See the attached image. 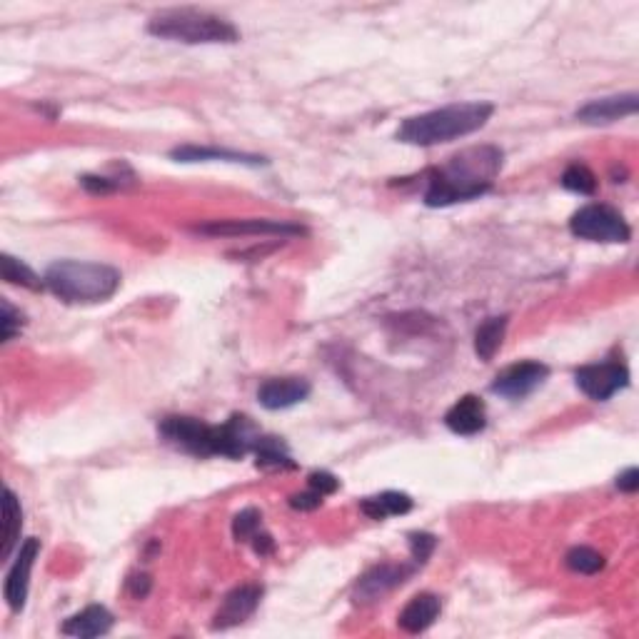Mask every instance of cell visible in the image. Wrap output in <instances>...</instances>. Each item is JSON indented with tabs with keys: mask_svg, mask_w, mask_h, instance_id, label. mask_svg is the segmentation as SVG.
<instances>
[{
	"mask_svg": "<svg viewBox=\"0 0 639 639\" xmlns=\"http://www.w3.org/2000/svg\"><path fill=\"white\" fill-rule=\"evenodd\" d=\"M322 505V495L315 490H305V492H298V495L290 497V507L293 510H300V512H313L318 510V507Z\"/></svg>",
	"mask_w": 639,
	"mask_h": 639,
	"instance_id": "1f68e13d",
	"label": "cell"
},
{
	"mask_svg": "<svg viewBox=\"0 0 639 639\" xmlns=\"http://www.w3.org/2000/svg\"><path fill=\"white\" fill-rule=\"evenodd\" d=\"M492 113H495V105L485 103V100L452 103L445 105V108L407 118L397 128V140L405 145H417V148L452 143V140L465 138V135H472L485 128Z\"/></svg>",
	"mask_w": 639,
	"mask_h": 639,
	"instance_id": "3957f363",
	"label": "cell"
},
{
	"mask_svg": "<svg viewBox=\"0 0 639 639\" xmlns=\"http://www.w3.org/2000/svg\"><path fill=\"white\" fill-rule=\"evenodd\" d=\"M415 567L417 565H405V562H400V565H395V562H385V565L372 567V570H367L365 575L357 580L352 597H355L357 605H370V602H377L380 597H385L387 592L395 590V587L405 585V582L412 577V572H415Z\"/></svg>",
	"mask_w": 639,
	"mask_h": 639,
	"instance_id": "9c48e42d",
	"label": "cell"
},
{
	"mask_svg": "<svg viewBox=\"0 0 639 639\" xmlns=\"http://www.w3.org/2000/svg\"><path fill=\"white\" fill-rule=\"evenodd\" d=\"M250 545H253V550L258 552L260 557H265V555H270V552H273V547H275V542H273V537L268 535V532H263L260 530L258 535L253 537V540H250Z\"/></svg>",
	"mask_w": 639,
	"mask_h": 639,
	"instance_id": "836d02e7",
	"label": "cell"
},
{
	"mask_svg": "<svg viewBox=\"0 0 639 639\" xmlns=\"http://www.w3.org/2000/svg\"><path fill=\"white\" fill-rule=\"evenodd\" d=\"M110 627H113V615H110L108 607L103 605H90L85 607L78 615L68 617L60 627L63 635L70 637H80V639H90V637H100L108 635Z\"/></svg>",
	"mask_w": 639,
	"mask_h": 639,
	"instance_id": "e0dca14e",
	"label": "cell"
},
{
	"mask_svg": "<svg viewBox=\"0 0 639 639\" xmlns=\"http://www.w3.org/2000/svg\"><path fill=\"white\" fill-rule=\"evenodd\" d=\"M575 382L590 400L607 402L612 395L630 385V370L620 360L597 362V365L580 367L575 372Z\"/></svg>",
	"mask_w": 639,
	"mask_h": 639,
	"instance_id": "52a82bcc",
	"label": "cell"
},
{
	"mask_svg": "<svg viewBox=\"0 0 639 639\" xmlns=\"http://www.w3.org/2000/svg\"><path fill=\"white\" fill-rule=\"evenodd\" d=\"M23 325V315L20 310H15L8 300H3V315H0V330H3V342L13 340L15 332H20Z\"/></svg>",
	"mask_w": 639,
	"mask_h": 639,
	"instance_id": "83f0119b",
	"label": "cell"
},
{
	"mask_svg": "<svg viewBox=\"0 0 639 639\" xmlns=\"http://www.w3.org/2000/svg\"><path fill=\"white\" fill-rule=\"evenodd\" d=\"M125 590L130 592L133 600H145V597L150 595V590H153V580H150V575H145V572H135V575H130L128 582H125Z\"/></svg>",
	"mask_w": 639,
	"mask_h": 639,
	"instance_id": "4dcf8cb0",
	"label": "cell"
},
{
	"mask_svg": "<svg viewBox=\"0 0 639 639\" xmlns=\"http://www.w3.org/2000/svg\"><path fill=\"white\" fill-rule=\"evenodd\" d=\"M505 153L495 145H475L452 155L442 168L432 170L425 190L427 208H447V205L475 200L490 193L502 170Z\"/></svg>",
	"mask_w": 639,
	"mask_h": 639,
	"instance_id": "7a4b0ae2",
	"label": "cell"
},
{
	"mask_svg": "<svg viewBox=\"0 0 639 639\" xmlns=\"http://www.w3.org/2000/svg\"><path fill=\"white\" fill-rule=\"evenodd\" d=\"M637 108V93L610 95V98H597L590 100L587 105H582V108L577 110V120L585 125H610L627 118V115H635Z\"/></svg>",
	"mask_w": 639,
	"mask_h": 639,
	"instance_id": "5bb4252c",
	"label": "cell"
},
{
	"mask_svg": "<svg viewBox=\"0 0 639 639\" xmlns=\"http://www.w3.org/2000/svg\"><path fill=\"white\" fill-rule=\"evenodd\" d=\"M313 392L305 377H273L258 387V400L265 410H288L305 402Z\"/></svg>",
	"mask_w": 639,
	"mask_h": 639,
	"instance_id": "4fadbf2b",
	"label": "cell"
},
{
	"mask_svg": "<svg viewBox=\"0 0 639 639\" xmlns=\"http://www.w3.org/2000/svg\"><path fill=\"white\" fill-rule=\"evenodd\" d=\"M308 487H310V490L320 492L322 497H327V495H332V492H337V487H340V480H337L335 475H330V472H325V470L310 472Z\"/></svg>",
	"mask_w": 639,
	"mask_h": 639,
	"instance_id": "f546056e",
	"label": "cell"
},
{
	"mask_svg": "<svg viewBox=\"0 0 639 639\" xmlns=\"http://www.w3.org/2000/svg\"><path fill=\"white\" fill-rule=\"evenodd\" d=\"M0 273H3L5 283L10 285H20V288H28V290L45 288V280H40L38 275L28 268V265L15 260L13 255H3V258H0Z\"/></svg>",
	"mask_w": 639,
	"mask_h": 639,
	"instance_id": "603a6c76",
	"label": "cell"
},
{
	"mask_svg": "<svg viewBox=\"0 0 639 639\" xmlns=\"http://www.w3.org/2000/svg\"><path fill=\"white\" fill-rule=\"evenodd\" d=\"M260 530H263V515H260V510L248 507V510H243L235 515L233 537L238 542H250Z\"/></svg>",
	"mask_w": 639,
	"mask_h": 639,
	"instance_id": "484cf974",
	"label": "cell"
},
{
	"mask_svg": "<svg viewBox=\"0 0 639 639\" xmlns=\"http://www.w3.org/2000/svg\"><path fill=\"white\" fill-rule=\"evenodd\" d=\"M617 487H620L622 492H637L639 490V470L637 467H627L625 472H622L620 477H617Z\"/></svg>",
	"mask_w": 639,
	"mask_h": 639,
	"instance_id": "d6a6232c",
	"label": "cell"
},
{
	"mask_svg": "<svg viewBox=\"0 0 639 639\" xmlns=\"http://www.w3.org/2000/svg\"><path fill=\"white\" fill-rule=\"evenodd\" d=\"M547 377H550V367L542 365V362H515V365L505 367V370L495 377L492 392L507 397V400H522V397H527L530 392H535Z\"/></svg>",
	"mask_w": 639,
	"mask_h": 639,
	"instance_id": "30bf717a",
	"label": "cell"
},
{
	"mask_svg": "<svg viewBox=\"0 0 639 639\" xmlns=\"http://www.w3.org/2000/svg\"><path fill=\"white\" fill-rule=\"evenodd\" d=\"M80 185H83L88 193L105 195V193H113V190H118L123 183L115 178H103V175H83V178H80Z\"/></svg>",
	"mask_w": 639,
	"mask_h": 639,
	"instance_id": "f1b7e54d",
	"label": "cell"
},
{
	"mask_svg": "<svg viewBox=\"0 0 639 639\" xmlns=\"http://www.w3.org/2000/svg\"><path fill=\"white\" fill-rule=\"evenodd\" d=\"M45 288L65 303H105L120 288V273L103 263L58 260L45 273Z\"/></svg>",
	"mask_w": 639,
	"mask_h": 639,
	"instance_id": "277c9868",
	"label": "cell"
},
{
	"mask_svg": "<svg viewBox=\"0 0 639 639\" xmlns=\"http://www.w3.org/2000/svg\"><path fill=\"white\" fill-rule=\"evenodd\" d=\"M260 600H263V587L258 585H240L233 592H228L220 605V610L215 612L213 630H230V627L240 625L248 617L255 615Z\"/></svg>",
	"mask_w": 639,
	"mask_h": 639,
	"instance_id": "7c38bea8",
	"label": "cell"
},
{
	"mask_svg": "<svg viewBox=\"0 0 639 639\" xmlns=\"http://www.w3.org/2000/svg\"><path fill=\"white\" fill-rule=\"evenodd\" d=\"M437 547V537L430 532H412L410 535V550H412V562L415 565H425L430 560V555Z\"/></svg>",
	"mask_w": 639,
	"mask_h": 639,
	"instance_id": "4316f807",
	"label": "cell"
},
{
	"mask_svg": "<svg viewBox=\"0 0 639 639\" xmlns=\"http://www.w3.org/2000/svg\"><path fill=\"white\" fill-rule=\"evenodd\" d=\"M20 530H23V510H20V500L15 497L13 490H5L3 500V550L0 557L8 560L15 552L20 540Z\"/></svg>",
	"mask_w": 639,
	"mask_h": 639,
	"instance_id": "ffe728a7",
	"label": "cell"
},
{
	"mask_svg": "<svg viewBox=\"0 0 639 639\" xmlns=\"http://www.w3.org/2000/svg\"><path fill=\"white\" fill-rule=\"evenodd\" d=\"M40 540L38 537H28L20 545L15 562L10 565L8 577H5V602L13 612H20L28 600V585H30V570H33L35 560H38Z\"/></svg>",
	"mask_w": 639,
	"mask_h": 639,
	"instance_id": "8fae6325",
	"label": "cell"
},
{
	"mask_svg": "<svg viewBox=\"0 0 639 639\" xmlns=\"http://www.w3.org/2000/svg\"><path fill=\"white\" fill-rule=\"evenodd\" d=\"M565 565L570 567L572 572H580V575H597V572L605 567V557L600 555L597 550L592 547H572L565 557Z\"/></svg>",
	"mask_w": 639,
	"mask_h": 639,
	"instance_id": "cb8c5ba5",
	"label": "cell"
},
{
	"mask_svg": "<svg viewBox=\"0 0 639 639\" xmlns=\"http://www.w3.org/2000/svg\"><path fill=\"white\" fill-rule=\"evenodd\" d=\"M198 233L213 235V238H243V235H278V238H298L305 235V228L288 220H213V223L200 225Z\"/></svg>",
	"mask_w": 639,
	"mask_h": 639,
	"instance_id": "ba28073f",
	"label": "cell"
},
{
	"mask_svg": "<svg viewBox=\"0 0 639 639\" xmlns=\"http://www.w3.org/2000/svg\"><path fill=\"white\" fill-rule=\"evenodd\" d=\"M148 33L185 45L238 43L240 40L238 28L230 20L195 8H173L153 15L148 23Z\"/></svg>",
	"mask_w": 639,
	"mask_h": 639,
	"instance_id": "5b68a950",
	"label": "cell"
},
{
	"mask_svg": "<svg viewBox=\"0 0 639 639\" xmlns=\"http://www.w3.org/2000/svg\"><path fill=\"white\" fill-rule=\"evenodd\" d=\"M160 437L168 445L188 452L195 457H230L240 460L248 452H255V445L263 435L253 420L245 415H233L223 425H208L198 417L170 415L163 417L158 425Z\"/></svg>",
	"mask_w": 639,
	"mask_h": 639,
	"instance_id": "6da1fadb",
	"label": "cell"
},
{
	"mask_svg": "<svg viewBox=\"0 0 639 639\" xmlns=\"http://www.w3.org/2000/svg\"><path fill=\"white\" fill-rule=\"evenodd\" d=\"M570 230L575 238L590 243H630L632 230L620 210L610 205L592 203L577 210L570 220Z\"/></svg>",
	"mask_w": 639,
	"mask_h": 639,
	"instance_id": "8992f818",
	"label": "cell"
},
{
	"mask_svg": "<svg viewBox=\"0 0 639 639\" xmlns=\"http://www.w3.org/2000/svg\"><path fill=\"white\" fill-rule=\"evenodd\" d=\"M415 507V502H412L410 495H405V492H395V490H387V492H380V495H372V497H365V500L360 502V510L365 512L370 520H387V517H395V515H407V512Z\"/></svg>",
	"mask_w": 639,
	"mask_h": 639,
	"instance_id": "d6986e66",
	"label": "cell"
},
{
	"mask_svg": "<svg viewBox=\"0 0 639 639\" xmlns=\"http://www.w3.org/2000/svg\"><path fill=\"white\" fill-rule=\"evenodd\" d=\"M445 425L450 427L455 435L472 437L477 432L485 430L487 425V407L482 402V397L477 395H465L445 412Z\"/></svg>",
	"mask_w": 639,
	"mask_h": 639,
	"instance_id": "9a60e30c",
	"label": "cell"
},
{
	"mask_svg": "<svg viewBox=\"0 0 639 639\" xmlns=\"http://www.w3.org/2000/svg\"><path fill=\"white\" fill-rule=\"evenodd\" d=\"M170 158L178 163H208V160H220V163H240V165H265L268 160L260 155L238 153V150L223 148H200V145H183L170 153Z\"/></svg>",
	"mask_w": 639,
	"mask_h": 639,
	"instance_id": "ac0fdd59",
	"label": "cell"
},
{
	"mask_svg": "<svg viewBox=\"0 0 639 639\" xmlns=\"http://www.w3.org/2000/svg\"><path fill=\"white\" fill-rule=\"evenodd\" d=\"M255 457H258V467H263V470H290V467H295L288 447L278 437H260L258 445H255Z\"/></svg>",
	"mask_w": 639,
	"mask_h": 639,
	"instance_id": "7402d4cb",
	"label": "cell"
},
{
	"mask_svg": "<svg viewBox=\"0 0 639 639\" xmlns=\"http://www.w3.org/2000/svg\"><path fill=\"white\" fill-rule=\"evenodd\" d=\"M440 612H442L440 597L432 595V592H420V595H415L410 602H407L405 610H402L400 617H397V622H400L402 630L410 632V635H420V632H425L427 627L435 625Z\"/></svg>",
	"mask_w": 639,
	"mask_h": 639,
	"instance_id": "2e32d148",
	"label": "cell"
},
{
	"mask_svg": "<svg viewBox=\"0 0 639 639\" xmlns=\"http://www.w3.org/2000/svg\"><path fill=\"white\" fill-rule=\"evenodd\" d=\"M507 325H510V318L502 315V318H490L482 322L475 332V352L480 360L490 362L492 357L497 355V350L502 347V340H505Z\"/></svg>",
	"mask_w": 639,
	"mask_h": 639,
	"instance_id": "44dd1931",
	"label": "cell"
},
{
	"mask_svg": "<svg viewBox=\"0 0 639 639\" xmlns=\"http://www.w3.org/2000/svg\"><path fill=\"white\" fill-rule=\"evenodd\" d=\"M562 188L572 190V193H580V195H592L597 190V178L587 165L582 163H572L570 168L562 173Z\"/></svg>",
	"mask_w": 639,
	"mask_h": 639,
	"instance_id": "d4e9b609",
	"label": "cell"
}]
</instances>
